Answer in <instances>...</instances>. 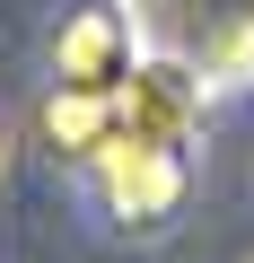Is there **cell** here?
<instances>
[{
    "mask_svg": "<svg viewBox=\"0 0 254 263\" xmlns=\"http://www.w3.org/2000/svg\"><path fill=\"white\" fill-rule=\"evenodd\" d=\"M193 114H202V79L184 62H132V79H123V132L132 141H175L184 149Z\"/></svg>",
    "mask_w": 254,
    "mask_h": 263,
    "instance_id": "3",
    "label": "cell"
},
{
    "mask_svg": "<svg viewBox=\"0 0 254 263\" xmlns=\"http://www.w3.org/2000/svg\"><path fill=\"white\" fill-rule=\"evenodd\" d=\"M123 132V88H79V79H53L44 97V141L70 149V158H96Z\"/></svg>",
    "mask_w": 254,
    "mask_h": 263,
    "instance_id": "4",
    "label": "cell"
},
{
    "mask_svg": "<svg viewBox=\"0 0 254 263\" xmlns=\"http://www.w3.org/2000/svg\"><path fill=\"white\" fill-rule=\"evenodd\" d=\"M88 167H96V193H105V211L123 228H158L184 202V149L175 141H132V132H114Z\"/></svg>",
    "mask_w": 254,
    "mask_h": 263,
    "instance_id": "1",
    "label": "cell"
},
{
    "mask_svg": "<svg viewBox=\"0 0 254 263\" xmlns=\"http://www.w3.org/2000/svg\"><path fill=\"white\" fill-rule=\"evenodd\" d=\"M132 18L114 0H79V9L53 27V79H79V88H123L132 79Z\"/></svg>",
    "mask_w": 254,
    "mask_h": 263,
    "instance_id": "2",
    "label": "cell"
}]
</instances>
